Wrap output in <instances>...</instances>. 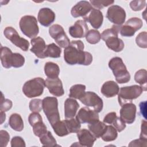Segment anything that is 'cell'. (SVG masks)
I'll use <instances>...</instances> for the list:
<instances>
[{
    "instance_id": "obj_41",
    "label": "cell",
    "mask_w": 147,
    "mask_h": 147,
    "mask_svg": "<svg viewBox=\"0 0 147 147\" xmlns=\"http://www.w3.org/2000/svg\"><path fill=\"white\" fill-rule=\"evenodd\" d=\"M2 96H1V107H0V110L1 112H5L10 110L12 107V102L8 99H5L3 97V94L1 93Z\"/></svg>"
},
{
    "instance_id": "obj_25",
    "label": "cell",
    "mask_w": 147,
    "mask_h": 147,
    "mask_svg": "<svg viewBox=\"0 0 147 147\" xmlns=\"http://www.w3.org/2000/svg\"><path fill=\"white\" fill-rule=\"evenodd\" d=\"M89 130L94 135L96 138L101 137L102 134L104 133L107 125H106L103 122L98 120L91 123H89L88 125Z\"/></svg>"
},
{
    "instance_id": "obj_39",
    "label": "cell",
    "mask_w": 147,
    "mask_h": 147,
    "mask_svg": "<svg viewBox=\"0 0 147 147\" xmlns=\"http://www.w3.org/2000/svg\"><path fill=\"white\" fill-rule=\"evenodd\" d=\"M146 37L147 33L146 32H141L137 35L136 38V42L138 47L142 48H146L147 47Z\"/></svg>"
},
{
    "instance_id": "obj_48",
    "label": "cell",
    "mask_w": 147,
    "mask_h": 147,
    "mask_svg": "<svg viewBox=\"0 0 147 147\" xmlns=\"http://www.w3.org/2000/svg\"><path fill=\"white\" fill-rule=\"evenodd\" d=\"M146 121L145 120L142 121L141 133L140 135V138L147 140V130H146Z\"/></svg>"
},
{
    "instance_id": "obj_46",
    "label": "cell",
    "mask_w": 147,
    "mask_h": 147,
    "mask_svg": "<svg viewBox=\"0 0 147 147\" xmlns=\"http://www.w3.org/2000/svg\"><path fill=\"white\" fill-rule=\"evenodd\" d=\"M117 117V116L115 112L109 113L104 117L103 122L109 124H112Z\"/></svg>"
},
{
    "instance_id": "obj_3",
    "label": "cell",
    "mask_w": 147,
    "mask_h": 147,
    "mask_svg": "<svg viewBox=\"0 0 147 147\" xmlns=\"http://www.w3.org/2000/svg\"><path fill=\"white\" fill-rule=\"evenodd\" d=\"M109 67L112 70L118 83H126L130 80V75L121 57L112 58L109 62Z\"/></svg>"
},
{
    "instance_id": "obj_13",
    "label": "cell",
    "mask_w": 147,
    "mask_h": 147,
    "mask_svg": "<svg viewBox=\"0 0 147 147\" xmlns=\"http://www.w3.org/2000/svg\"><path fill=\"white\" fill-rule=\"evenodd\" d=\"M28 121L33 127L35 136L40 137L48 131L47 126L42 122V117L38 113L33 112L31 113L28 117Z\"/></svg>"
},
{
    "instance_id": "obj_14",
    "label": "cell",
    "mask_w": 147,
    "mask_h": 147,
    "mask_svg": "<svg viewBox=\"0 0 147 147\" xmlns=\"http://www.w3.org/2000/svg\"><path fill=\"white\" fill-rule=\"evenodd\" d=\"M76 118L80 123H91L99 120L97 112L88 107H82L78 111Z\"/></svg>"
},
{
    "instance_id": "obj_43",
    "label": "cell",
    "mask_w": 147,
    "mask_h": 147,
    "mask_svg": "<svg viewBox=\"0 0 147 147\" xmlns=\"http://www.w3.org/2000/svg\"><path fill=\"white\" fill-rule=\"evenodd\" d=\"M0 140H1V146L5 147L7 146L9 140H10V135L8 132L6 130H1L0 131Z\"/></svg>"
},
{
    "instance_id": "obj_23",
    "label": "cell",
    "mask_w": 147,
    "mask_h": 147,
    "mask_svg": "<svg viewBox=\"0 0 147 147\" xmlns=\"http://www.w3.org/2000/svg\"><path fill=\"white\" fill-rule=\"evenodd\" d=\"M79 107L78 102L72 98H67L64 102V115L66 119L74 118Z\"/></svg>"
},
{
    "instance_id": "obj_50",
    "label": "cell",
    "mask_w": 147,
    "mask_h": 147,
    "mask_svg": "<svg viewBox=\"0 0 147 147\" xmlns=\"http://www.w3.org/2000/svg\"><path fill=\"white\" fill-rule=\"evenodd\" d=\"M1 123L2 124L6 119V114L4 112H1Z\"/></svg>"
},
{
    "instance_id": "obj_4",
    "label": "cell",
    "mask_w": 147,
    "mask_h": 147,
    "mask_svg": "<svg viewBox=\"0 0 147 147\" xmlns=\"http://www.w3.org/2000/svg\"><path fill=\"white\" fill-rule=\"evenodd\" d=\"M42 102V110L51 126L60 121L57 98L47 96L43 99Z\"/></svg>"
},
{
    "instance_id": "obj_28",
    "label": "cell",
    "mask_w": 147,
    "mask_h": 147,
    "mask_svg": "<svg viewBox=\"0 0 147 147\" xmlns=\"http://www.w3.org/2000/svg\"><path fill=\"white\" fill-rule=\"evenodd\" d=\"M9 124L11 129L17 131H21L24 129V122L21 115L17 113L12 114L9 119Z\"/></svg>"
},
{
    "instance_id": "obj_44",
    "label": "cell",
    "mask_w": 147,
    "mask_h": 147,
    "mask_svg": "<svg viewBox=\"0 0 147 147\" xmlns=\"http://www.w3.org/2000/svg\"><path fill=\"white\" fill-rule=\"evenodd\" d=\"M112 124H113L115 129L119 132L122 131L126 127L125 122L120 117H117Z\"/></svg>"
},
{
    "instance_id": "obj_20",
    "label": "cell",
    "mask_w": 147,
    "mask_h": 147,
    "mask_svg": "<svg viewBox=\"0 0 147 147\" xmlns=\"http://www.w3.org/2000/svg\"><path fill=\"white\" fill-rule=\"evenodd\" d=\"M38 21L44 26H49L55 20V14L51 9L48 7L41 8L38 13Z\"/></svg>"
},
{
    "instance_id": "obj_10",
    "label": "cell",
    "mask_w": 147,
    "mask_h": 147,
    "mask_svg": "<svg viewBox=\"0 0 147 147\" xmlns=\"http://www.w3.org/2000/svg\"><path fill=\"white\" fill-rule=\"evenodd\" d=\"M49 33L60 47L65 48L69 45V39L61 25L58 24L52 25L49 29Z\"/></svg>"
},
{
    "instance_id": "obj_16",
    "label": "cell",
    "mask_w": 147,
    "mask_h": 147,
    "mask_svg": "<svg viewBox=\"0 0 147 147\" xmlns=\"http://www.w3.org/2000/svg\"><path fill=\"white\" fill-rule=\"evenodd\" d=\"M88 32V26L84 20L76 21L74 25L69 28V34L74 38L84 37Z\"/></svg>"
},
{
    "instance_id": "obj_15",
    "label": "cell",
    "mask_w": 147,
    "mask_h": 147,
    "mask_svg": "<svg viewBox=\"0 0 147 147\" xmlns=\"http://www.w3.org/2000/svg\"><path fill=\"white\" fill-rule=\"evenodd\" d=\"M120 110V118L128 124L132 123L136 115V106L132 103H126L121 106Z\"/></svg>"
},
{
    "instance_id": "obj_6",
    "label": "cell",
    "mask_w": 147,
    "mask_h": 147,
    "mask_svg": "<svg viewBox=\"0 0 147 147\" xmlns=\"http://www.w3.org/2000/svg\"><path fill=\"white\" fill-rule=\"evenodd\" d=\"M142 88L138 85L126 86L121 87L118 92V102L121 106L132 103V100L140 96L143 92Z\"/></svg>"
},
{
    "instance_id": "obj_29",
    "label": "cell",
    "mask_w": 147,
    "mask_h": 147,
    "mask_svg": "<svg viewBox=\"0 0 147 147\" xmlns=\"http://www.w3.org/2000/svg\"><path fill=\"white\" fill-rule=\"evenodd\" d=\"M86 86L83 84H75L72 86L69 90V96L72 98L80 99L85 94Z\"/></svg>"
},
{
    "instance_id": "obj_1",
    "label": "cell",
    "mask_w": 147,
    "mask_h": 147,
    "mask_svg": "<svg viewBox=\"0 0 147 147\" xmlns=\"http://www.w3.org/2000/svg\"><path fill=\"white\" fill-rule=\"evenodd\" d=\"M84 45L82 41H72L64 49L65 61L69 65H90L92 61V56L90 53L84 51Z\"/></svg>"
},
{
    "instance_id": "obj_19",
    "label": "cell",
    "mask_w": 147,
    "mask_h": 147,
    "mask_svg": "<svg viewBox=\"0 0 147 147\" xmlns=\"http://www.w3.org/2000/svg\"><path fill=\"white\" fill-rule=\"evenodd\" d=\"M30 42L32 44V48L30 51L40 59L45 58V51L47 45H45L44 40L40 37H37L32 38Z\"/></svg>"
},
{
    "instance_id": "obj_40",
    "label": "cell",
    "mask_w": 147,
    "mask_h": 147,
    "mask_svg": "<svg viewBox=\"0 0 147 147\" xmlns=\"http://www.w3.org/2000/svg\"><path fill=\"white\" fill-rule=\"evenodd\" d=\"M114 2V1H90V3L91 6L98 9V10L108 6Z\"/></svg>"
},
{
    "instance_id": "obj_47",
    "label": "cell",
    "mask_w": 147,
    "mask_h": 147,
    "mask_svg": "<svg viewBox=\"0 0 147 147\" xmlns=\"http://www.w3.org/2000/svg\"><path fill=\"white\" fill-rule=\"evenodd\" d=\"M146 142L147 140L139 138L131 141L129 146H146Z\"/></svg>"
},
{
    "instance_id": "obj_49",
    "label": "cell",
    "mask_w": 147,
    "mask_h": 147,
    "mask_svg": "<svg viewBox=\"0 0 147 147\" xmlns=\"http://www.w3.org/2000/svg\"><path fill=\"white\" fill-rule=\"evenodd\" d=\"M146 102H142L140 103V111L141 113V114L144 115V117H145V118L146 119Z\"/></svg>"
},
{
    "instance_id": "obj_17",
    "label": "cell",
    "mask_w": 147,
    "mask_h": 147,
    "mask_svg": "<svg viewBox=\"0 0 147 147\" xmlns=\"http://www.w3.org/2000/svg\"><path fill=\"white\" fill-rule=\"evenodd\" d=\"M45 86L49 92L55 96H61L64 95V91L61 80L57 78L55 79L48 78L45 80Z\"/></svg>"
},
{
    "instance_id": "obj_7",
    "label": "cell",
    "mask_w": 147,
    "mask_h": 147,
    "mask_svg": "<svg viewBox=\"0 0 147 147\" xmlns=\"http://www.w3.org/2000/svg\"><path fill=\"white\" fill-rule=\"evenodd\" d=\"M22 32L30 38H35L39 32L36 18L33 16H23L19 23Z\"/></svg>"
},
{
    "instance_id": "obj_32",
    "label": "cell",
    "mask_w": 147,
    "mask_h": 147,
    "mask_svg": "<svg viewBox=\"0 0 147 147\" xmlns=\"http://www.w3.org/2000/svg\"><path fill=\"white\" fill-rule=\"evenodd\" d=\"M135 81L141 85L144 91L146 90L147 72L144 69H141L137 71L134 75Z\"/></svg>"
},
{
    "instance_id": "obj_42",
    "label": "cell",
    "mask_w": 147,
    "mask_h": 147,
    "mask_svg": "<svg viewBox=\"0 0 147 147\" xmlns=\"http://www.w3.org/2000/svg\"><path fill=\"white\" fill-rule=\"evenodd\" d=\"M146 6L145 1H132L130 3V6L134 11H140Z\"/></svg>"
},
{
    "instance_id": "obj_34",
    "label": "cell",
    "mask_w": 147,
    "mask_h": 147,
    "mask_svg": "<svg viewBox=\"0 0 147 147\" xmlns=\"http://www.w3.org/2000/svg\"><path fill=\"white\" fill-rule=\"evenodd\" d=\"M69 133H77L81 127L80 123L76 118H70L64 120Z\"/></svg>"
},
{
    "instance_id": "obj_36",
    "label": "cell",
    "mask_w": 147,
    "mask_h": 147,
    "mask_svg": "<svg viewBox=\"0 0 147 147\" xmlns=\"http://www.w3.org/2000/svg\"><path fill=\"white\" fill-rule=\"evenodd\" d=\"M101 34L99 31L95 29H91L89 30L86 36V39L87 41L91 44H95L99 42Z\"/></svg>"
},
{
    "instance_id": "obj_27",
    "label": "cell",
    "mask_w": 147,
    "mask_h": 147,
    "mask_svg": "<svg viewBox=\"0 0 147 147\" xmlns=\"http://www.w3.org/2000/svg\"><path fill=\"white\" fill-rule=\"evenodd\" d=\"M44 72L48 78H57L60 74L59 67L55 63L47 62L44 65Z\"/></svg>"
},
{
    "instance_id": "obj_30",
    "label": "cell",
    "mask_w": 147,
    "mask_h": 147,
    "mask_svg": "<svg viewBox=\"0 0 147 147\" xmlns=\"http://www.w3.org/2000/svg\"><path fill=\"white\" fill-rule=\"evenodd\" d=\"M61 53V48L56 45L55 43H51L47 45L45 51V57L58 58L60 57Z\"/></svg>"
},
{
    "instance_id": "obj_9",
    "label": "cell",
    "mask_w": 147,
    "mask_h": 147,
    "mask_svg": "<svg viewBox=\"0 0 147 147\" xmlns=\"http://www.w3.org/2000/svg\"><path fill=\"white\" fill-rule=\"evenodd\" d=\"M6 38L9 40L16 47L20 48L24 51H27L29 47L28 41L21 37L15 29L11 26L6 27L3 32Z\"/></svg>"
},
{
    "instance_id": "obj_26",
    "label": "cell",
    "mask_w": 147,
    "mask_h": 147,
    "mask_svg": "<svg viewBox=\"0 0 147 147\" xmlns=\"http://www.w3.org/2000/svg\"><path fill=\"white\" fill-rule=\"evenodd\" d=\"M13 53L7 47H1V61L2 66L6 68H10L11 66L12 56Z\"/></svg>"
},
{
    "instance_id": "obj_22",
    "label": "cell",
    "mask_w": 147,
    "mask_h": 147,
    "mask_svg": "<svg viewBox=\"0 0 147 147\" xmlns=\"http://www.w3.org/2000/svg\"><path fill=\"white\" fill-rule=\"evenodd\" d=\"M77 137L80 145L83 146H92L96 140L90 130L85 129H80L77 132Z\"/></svg>"
},
{
    "instance_id": "obj_33",
    "label": "cell",
    "mask_w": 147,
    "mask_h": 147,
    "mask_svg": "<svg viewBox=\"0 0 147 147\" xmlns=\"http://www.w3.org/2000/svg\"><path fill=\"white\" fill-rule=\"evenodd\" d=\"M55 133L60 137H63L69 134L64 121H59L52 126Z\"/></svg>"
},
{
    "instance_id": "obj_8",
    "label": "cell",
    "mask_w": 147,
    "mask_h": 147,
    "mask_svg": "<svg viewBox=\"0 0 147 147\" xmlns=\"http://www.w3.org/2000/svg\"><path fill=\"white\" fill-rule=\"evenodd\" d=\"M79 100L87 107L90 108L98 113L103 109V103L102 99L94 92H86L83 96Z\"/></svg>"
},
{
    "instance_id": "obj_21",
    "label": "cell",
    "mask_w": 147,
    "mask_h": 147,
    "mask_svg": "<svg viewBox=\"0 0 147 147\" xmlns=\"http://www.w3.org/2000/svg\"><path fill=\"white\" fill-rule=\"evenodd\" d=\"M84 21L90 22L95 29H99L102 25L103 16L102 13L96 9H92L88 17H84Z\"/></svg>"
},
{
    "instance_id": "obj_37",
    "label": "cell",
    "mask_w": 147,
    "mask_h": 147,
    "mask_svg": "<svg viewBox=\"0 0 147 147\" xmlns=\"http://www.w3.org/2000/svg\"><path fill=\"white\" fill-rule=\"evenodd\" d=\"M25 63L24 57L18 53H14L12 56L11 66L14 68H20Z\"/></svg>"
},
{
    "instance_id": "obj_11",
    "label": "cell",
    "mask_w": 147,
    "mask_h": 147,
    "mask_svg": "<svg viewBox=\"0 0 147 147\" xmlns=\"http://www.w3.org/2000/svg\"><path fill=\"white\" fill-rule=\"evenodd\" d=\"M106 17L108 20L115 25L121 26L125 21L126 12L125 10L119 6L112 5L107 10Z\"/></svg>"
},
{
    "instance_id": "obj_38",
    "label": "cell",
    "mask_w": 147,
    "mask_h": 147,
    "mask_svg": "<svg viewBox=\"0 0 147 147\" xmlns=\"http://www.w3.org/2000/svg\"><path fill=\"white\" fill-rule=\"evenodd\" d=\"M29 109L32 112L39 113L42 109V102L40 99H34L29 102Z\"/></svg>"
},
{
    "instance_id": "obj_35",
    "label": "cell",
    "mask_w": 147,
    "mask_h": 147,
    "mask_svg": "<svg viewBox=\"0 0 147 147\" xmlns=\"http://www.w3.org/2000/svg\"><path fill=\"white\" fill-rule=\"evenodd\" d=\"M40 141L41 144L45 146H55L57 145L56 140L49 131H48L45 134L41 136Z\"/></svg>"
},
{
    "instance_id": "obj_12",
    "label": "cell",
    "mask_w": 147,
    "mask_h": 147,
    "mask_svg": "<svg viewBox=\"0 0 147 147\" xmlns=\"http://www.w3.org/2000/svg\"><path fill=\"white\" fill-rule=\"evenodd\" d=\"M143 23L142 20L137 17H133L128 20L125 24L120 28V34L124 37H132L136 32L141 29Z\"/></svg>"
},
{
    "instance_id": "obj_2",
    "label": "cell",
    "mask_w": 147,
    "mask_h": 147,
    "mask_svg": "<svg viewBox=\"0 0 147 147\" xmlns=\"http://www.w3.org/2000/svg\"><path fill=\"white\" fill-rule=\"evenodd\" d=\"M120 28L121 26L114 25L111 28L105 30L101 34V38L107 47L116 52L122 51L125 46L123 41L118 38Z\"/></svg>"
},
{
    "instance_id": "obj_24",
    "label": "cell",
    "mask_w": 147,
    "mask_h": 147,
    "mask_svg": "<svg viewBox=\"0 0 147 147\" xmlns=\"http://www.w3.org/2000/svg\"><path fill=\"white\" fill-rule=\"evenodd\" d=\"M119 88L117 83L109 80L106 82L101 87L102 94L107 98H111L118 94Z\"/></svg>"
},
{
    "instance_id": "obj_31",
    "label": "cell",
    "mask_w": 147,
    "mask_h": 147,
    "mask_svg": "<svg viewBox=\"0 0 147 147\" xmlns=\"http://www.w3.org/2000/svg\"><path fill=\"white\" fill-rule=\"evenodd\" d=\"M118 136L117 130L111 125H107L104 133L101 136L102 139L106 142L115 140Z\"/></svg>"
},
{
    "instance_id": "obj_5",
    "label": "cell",
    "mask_w": 147,
    "mask_h": 147,
    "mask_svg": "<svg viewBox=\"0 0 147 147\" xmlns=\"http://www.w3.org/2000/svg\"><path fill=\"white\" fill-rule=\"evenodd\" d=\"M45 82L41 78H35L26 82L22 87V92L28 98H34L43 93Z\"/></svg>"
},
{
    "instance_id": "obj_45",
    "label": "cell",
    "mask_w": 147,
    "mask_h": 147,
    "mask_svg": "<svg viewBox=\"0 0 147 147\" xmlns=\"http://www.w3.org/2000/svg\"><path fill=\"white\" fill-rule=\"evenodd\" d=\"M25 142L23 138L20 136H15L11 140V147H25Z\"/></svg>"
},
{
    "instance_id": "obj_18",
    "label": "cell",
    "mask_w": 147,
    "mask_h": 147,
    "mask_svg": "<svg viewBox=\"0 0 147 147\" xmlns=\"http://www.w3.org/2000/svg\"><path fill=\"white\" fill-rule=\"evenodd\" d=\"M92 9V6L89 2L81 1L72 7L71 13L72 17L75 18L79 17H84Z\"/></svg>"
}]
</instances>
